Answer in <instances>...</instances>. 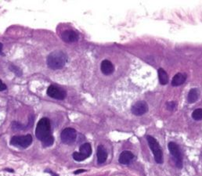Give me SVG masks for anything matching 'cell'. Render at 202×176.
I'll use <instances>...</instances> for the list:
<instances>
[{"label": "cell", "mask_w": 202, "mask_h": 176, "mask_svg": "<svg viewBox=\"0 0 202 176\" xmlns=\"http://www.w3.org/2000/svg\"><path fill=\"white\" fill-rule=\"evenodd\" d=\"M67 55L62 51H54L48 56L47 65L53 70H58L62 68L67 62Z\"/></svg>", "instance_id": "6da1fadb"}, {"label": "cell", "mask_w": 202, "mask_h": 176, "mask_svg": "<svg viewBox=\"0 0 202 176\" xmlns=\"http://www.w3.org/2000/svg\"><path fill=\"white\" fill-rule=\"evenodd\" d=\"M51 131V125H50V120L46 118H43L39 120L37 124L36 129H35V136L39 140H44L45 138L50 136Z\"/></svg>", "instance_id": "7a4b0ae2"}, {"label": "cell", "mask_w": 202, "mask_h": 176, "mask_svg": "<svg viewBox=\"0 0 202 176\" xmlns=\"http://www.w3.org/2000/svg\"><path fill=\"white\" fill-rule=\"evenodd\" d=\"M146 140L148 142L149 146H150L151 151L154 153L155 161L157 164L163 163V153H162V150H161V146H160L158 142L156 140V139H154L151 135L146 136Z\"/></svg>", "instance_id": "3957f363"}, {"label": "cell", "mask_w": 202, "mask_h": 176, "mask_svg": "<svg viewBox=\"0 0 202 176\" xmlns=\"http://www.w3.org/2000/svg\"><path fill=\"white\" fill-rule=\"evenodd\" d=\"M32 142V137L31 135H16L13 136L10 140V144L12 146L20 148H28Z\"/></svg>", "instance_id": "277c9868"}, {"label": "cell", "mask_w": 202, "mask_h": 176, "mask_svg": "<svg viewBox=\"0 0 202 176\" xmlns=\"http://www.w3.org/2000/svg\"><path fill=\"white\" fill-rule=\"evenodd\" d=\"M168 150L172 155L176 162V164L178 168H181L183 167V155L180 151V149L176 142H171L168 143Z\"/></svg>", "instance_id": "5b68a950"}, {"label": "cell", "mask_w": 202, "mask_h": 176, "mask_svg": "<svg viewBox=\"0 0 202 176\" xmlns=\"http://www.w3.org/2000/svg\"><path fill=\"white\" fill-rule=\"evenodd\" d=\"M77 138V132L75 129L71 128H67L64 130H63L60 134V139L63 143L70 145L75 142Z\"/></svg>", "instance_id": "8992f818"}, {"label": "cell", "mask_w": 202, "mask_h": 176, "mask_svg": "<svg viewBox=\"0 0 202 176\" xmlns=\"http://www.w3.org/2000/svg\"><path fill=\"white\" fill-rule=\"evenodd\" d=\"M47 95L53 99L62 100L66 97L67 93L61 88L55 85H50L47 89Z\"/></svg>", "instance_id": "52a82bcc"}, {"label": "cell", "mask_w": 202, "mask_h": 176, "mask_svg": "<svg viewBox=\"0 0 202 176\" xmlns=\"http://www.w3.org/2000/svg\"><path fill=\"white\" fill-rule=\"evenodd\" d=\"M148 111V105L145 101H138L132 107V113L136 116H141Z\"/></svg>", "instance_id": "ba28073f"}, {"label": "cell", "mask_w": 202, "mask_h": 176, "mask_svg": "<svg viewBox=\"0 0 202 176\" xmlns=\"http://www.w3.org/2000/svg\"><path fill=\"white\" fill-rule=\"evenodd\" d=\"M61 39L67 43L75 42L78 40V34L73 30H66L61 34Z\"/></svg>", "instance_id": "9c48e42d"}, {"label": "cell", "mask_w": 202, "mask_h": 176, "mask_svg": "<svg viewBox=\"0 0 202 176\" xmlns=\"http://www.w3.org/2000/svg\"><path fill=\"white\" fill-rule=\"evenodd\" d=\"M100 69L102 73L105 75H110L114 71V65L112 64V63L108 60H105L102 61L101 63Z\"/></svg>", "instance_id": "30bf717a"}, {"label": "cell", "mask_w": 202, "mask_h": 176, "mask_svg": "<svg viewBox=\"0 0 202 176\" xmlns=\"http://www.w3.org/2000/svg\"><path fill=\"white\" fill-rule=\"evenodd\" d=\"M97 162L98 164H103L108 159V152L106 150V149L104 148V146L102 145H100L97 147Z\"/></svg>", "instance_id": "8fae6325"}, {"label": "cell", "mask_w": 202, "mask_h": 176, "mask_svg": "<svg viewBox=\"0 0 202 176\" xmlns=\"http://www.w3.org/2000/svg\"><path fill=\"white\" fill-rule=\"evenodd\" d=\"M134 155L132 153L130 152V151L125 150L123 151V152L120 154L118 161H119L121 164H129L132 161Z\"/></svg>", "instance_id": "7c38bea8"}, {"label": "cell", "mask_w": 202, "mask_h": 176, "mask_svg": "<svg viewBox=\"0 0 202 176\" xmlns=\"http://www.w3.org/2000/svg\"><path fill=\"white\" fill-rule=\"evenodd\" d=\"M186 75L181 73L176 74L173 77L172 80V86H179L183 85L186 81Z\"/></svg>", "instance_id": "4fadbf2b"}, {"label": "cell", "mask_w": 202, "mask_h": 176, "mask_svg": "<svg viewBox=\"0 0 202 176\" xmlns=\"http://www.w3.org/2000/svg\"><path fill=\"white\" fill-rule=\"evenodd\" d=\"M79 150V153H81L82 155H84L86 158L90 157V155L92 154V147H91L90 144L88 142L82 144V146H80Z\"/></svg>", "instance_id": "5bb4252c"}, {"label": "cell", "mask_w": 202, "mask_h": 176, "mask_svg": "<svg viewBox=\"0 0 202 176\" xmlns=\"http://www.w3.org/2000/svg\"><path fill=\"white\" fill-rule=\"evenodd\" d=\"M158 73V78L159 82L161 85H166L168 82V74L163 68H159L157 71Z\"/></svg>", "instance_id": "9a60e30c"}, {"label": "cell", "mask_w": 202, "mask_h": 176, "mask_svg": "<svg viewBox=\"0 0 202 176\" xmlns=\"http://www.w3.org/2000/svg\"><path fill=\"white\" fill-rule=\"evenodd\" d=\"M198 97H199V91H198V88H192L190 90L187 99H188L189 103H194L198 100Z\"/></svg>", "instance_id": "2e32d148"}, {"label": "cell", "mask_w": 202, "mask_h": 176, "mask_svg": "<svg viewBox=\"0 0 202 176\" xmlns=\"http://www.w3.org/2000/svg\"><path fill=\"white\" fill-rule=\"evenodd\" d=\"M42 146L44 147H49V146H51L54 142V138L52 135H50V136H48L47 138H45V139L42 141Z\"/></svg>", "instance_id": "e0dca14e"}, {"label": "cell", "mask_w": 202, "mask_h": 176, "mask_svg": "<svg viewBox=\"0 0 202 176\" xmlns=\"http://www.w3.org/2000/svg\"><path fill=\"white\" fill-rule=\"evenodd\" d=\"M192 118L195 120H202V109H196L193 113H192Z\"/></svg>", "instance_id": "ac0fdd59"}, {"label": "cell", "mask_w": 202, "mask_h": 176, "mask_svg": "<svg viewBox=\"0 0 202 176\" xmlns=\"http://www.w3.org/2000/svg\"><path fill=\"white\" fill-rule=\"evenodd\" d=\"M72 157H73L74 160L76 161H83L84 160L86 159V157H85L84 155H82L81 153L78 152H75L72 154Z\"/></svg>", "instance_id": "d6986e66"}, {"label": "cell", "mask_w": 202, "mask_h": 176, "mask_svg": "<svg viewBox=\"0 0 202 176\" xmlns=\"http://www.w3.org/2000/svg\"><path fill=\"white\" fill-rule=\"evenodd\" d=\"M10 69L11 71H13V73L15 74L16 75H17V76L22 75L21 70H20L19 67H17V66H14V65H10Z\"/></svg>", "instance_id": "ffe728a7"}, {"label": "cell", "mask_w": 202, "mask_h": 176, "mask_svg": "<svg viewBox=\"0 0 202 176\" xmlns=\"http://www.w3.org/2000/svg\"><path fill=\"white\" fill-rule=\"evenodd\" d=\"M12 128L14 130H21V129H24V127L23 125H20L19 123L17 122H13V125H12Z\"/></svg>", "instance_id": "44dd1931"}, {"label": "cell", "mask_w": 202, "mask_h": 176, "mask_svg": "<svg viewBox=\"0 0 202 176\" xmlns=\"http://www.w3.org/2000/svg\"><path fill=\"white\" fill-rule=\"evenodd\" d=\"M176 107V103L175 102H168L167 103V109L169 110H172Z\"/></svg>", "instance_id": "7402d4cb"}, {"label": "cell", "mask_w": 202, "mask_h": 176, "mask_svg": "<svg viewBox=\"0 0 202 176\" xmlns=\"http://www.w3.org/2000/svg\"><path fill=\"white\" fill-rule=\"evenodd\" d=\"M7 89V85L0 80V91H4Z\"/></svg>", "instance_id": "603a6c76"}, {"label": "cell", "mask_w": 202, "mask_h": 176, "mask_svg": "<svg viewBox=\"0 0 202 176\" xmlns=\"http://www.w3.org/2000/svg\"><path fill=\"white\" fill-rule=\"evenodd\" d=\"M86 172V170L81 169V170H77V171H75L74 173H75V175H78V174H80V173H82V172Z\"/></svg>", "instance_id": "cb8c5ba5"}, {"label": "cell", "mask_w": 202, "mask_h": 176, "mask_svg": "<svg viewBox=\"0 0 202 176\" xmlns=\"http://www.w3.org/2000/svg\"><path fill=\"white\" fill-rule=\"evenodd\" d=\"M0 54H1V55H4V54L2 53V43H0Z\"/></svg>", "instance_id": "d4e9b609"}]
</instances>
